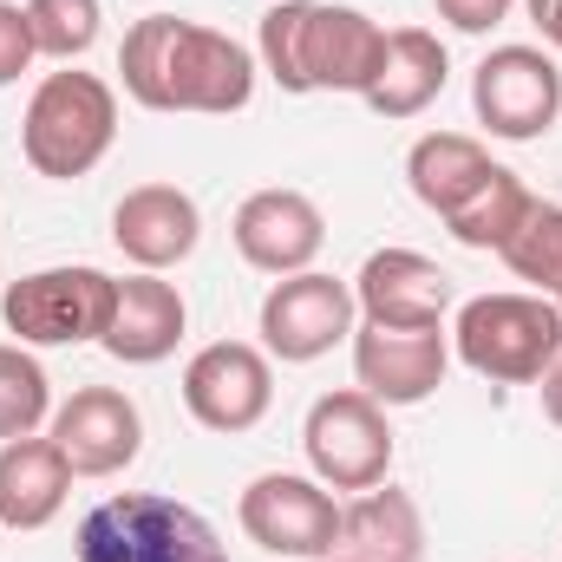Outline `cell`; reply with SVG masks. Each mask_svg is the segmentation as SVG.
<instances>
[{
	"mask_svg": "<svg viewBox=\"0 0 562 562\" xmlns=\"http://www.w3.org/2000/svg\"><path fill=\"white\" fill-rule=\"evenodd\" d=\"M451 373V334L445 327H353V380L380 406H425Z\"/></svg>",
	"mask_w": 562,
	"mask_h": 562,
	"instance_id": "12",
	"label": "cell"
},
{
	"mask_svg": "<svg viewBox=\"0 0 562 562\" xmlns=\"http://www.w3.org/2000/svg\"><path fill=\"white\" fill-rule=\"evenodd\" d=\"M451 294H458L451 276L419 249H373L353 276L360 321H373V327H445Z\"/></svg>",
	"mask_w": 562,
	"mask_h": 562,
	"instance_id": "16",
	"label": "cell"
},
{
	"mask_svg": "<svg viewBox=\"0 0 562 562\" xmlns=\"http://www.w3.org/2000/svg\"><path fill=\"white\" fill-rule=\"evenodd\" d=\"M119 72L144 112L229 119L256 99V53L216 26L177 20V13H144L119 46Z\"/></svg>",
	"mask_w": 562,
	"mask_h": 562,
	"instance_id": "1",
	"label": "cell"
},
{
	"mask_svg": "<svg viewBox=\"0 0 562 562\" xmlns=\"http://www.w3.org/2000/svg\"><path fill=\"white\" fill-rule=\"evenodd\" d=\"M557 307H562V301H557Z\"/></svg>",
	"mask_w": 562,
	"mask_h": 562,
	"instance_id": "31",
	"label": "cell"
},
{
	"mask_svg": "<svg viewBox=\"0 0 562 562\" xmlns=\"http://www.w3.org/2000/svg\"><path fill=\"white\" fill-rule=\"evenodd\" d=\"M183 327H190V307H183L177 281L144 276L138 269V276L119 281V307H112V327H105L99 347H105L112 360H125V367H157V360L177 353Z\"/></svg>",
	"mask_w": 562,
	"mask_h": 562,
	"instance_id": "17",
	"label": "cell"
},
{
	"mask_svg": "<svg viewBox=\"0 0 562 562\" xmlns=\"http://www.w3.org/2000/svg\"><path fill=\"white\" fill-rule=\"evenodd\" d=\"M491 170H497L491 150L477 138H464V132H425V138L406 150V183H413V196H419L438 223H445Z\"/></svg>",
	"mask_w": 562,
	"mask_h": 562,
	"instance_id": "21",
	"label": "cell"
},
{
	"mask_svg": "<svg viewBox=\"0 0 562 562\" xmlns=\"http://www.w3.org/2000/svg\"><path fill=\"white\" fill-rule=\"evenodd\" d=\"M119 307V281L105 269L66 262V269H33V276L7 281L0 294V321L7 334H20V347H86L105 340Z\"/></svg>",
	"mask_w": 562,
	"mask_h": 562,
	"instance_id": "6",
	"label": "cell"
},
{
	"mask_svg": "<svg viewBox=\"0 0 562 562\" xmlns=\"http://www.w3.org/2000/svg\"><path fill=\"white\" fill-rule=\"evenodd\" d=\"M471 112L491 138L530 144L562 119V72L543 46H497L471 72Z\"/></svg>",
	"mask_w": 562,
	"mask_h": 562,
	"instance_id": "10",
	"label": "cell"
},
{
	"mask_svg": "<svg viewBox=\"0 0 562 562\" xmlns=\"http://www.w3.org/2000/svg\"><path fill=\"white\" fill-rule=\"evenodd\" d=\"M517 0H438V20H451L458 33H491L497 20H510Z\"/></svg>",
	"mask_w": 562,
	"mask_h": 562,
	"instance_id": "27",
	"label": "cell"
},
{
	"mask_svg": "<svg viewBox=\"0 0 562 562\" xmlns=\"http://www.w3.org/2000/svg\"><path fill=\"white\" fill-rule=\"evenodd\" d=\"M301 451H307V471L327 491H373V484H386V471H393L386 406L367 400L360 386L321 393L307 406V419H301Z\"/></svg>",
	"mask_w": 562,
	"mask_h": 562,
	"instance_id": "7",
	"label": "cell"
},
{
	"mask_svg": "<svg viewBox=\"0 0 562 562\" xmlns=\"http://www.w3.org/2000/svg\"><path fill=\"white\" fill-rule=\"evenodd\" d=\"M33 59H40V46H33V20H26V7L0 0V86H13Z\"/></svg>",
	"mask_w": 562,
	"mask_h": 562,
	"instance_id": "26",
	"label": "cell"
},
{
	"mask_svg": "<svg viewBox=\"0 0 562 562\" xmlns=\"http://www.w3.org/2000/svg\"><path fill=\"white\" fill-rule=\"evenodd\" d=\"M236 524L256 550L269 557H294V562H321L334 557V537H340V497L321 484V477H301V471H262L243 504H236Z\"/></svg>",
	"mask_w": 562,
	"mask_h": 562,
	"instance_id": "8",
	"label": "cell"
},
{
	"mask_svg": "<svg viewBox=\"0 0 562 562\" xmlns=\"http://www.w3.org/2000/svg\"><path fill=\"white\" fill-rule=\"evenodd\" d=\"M112 243H119V256H125L132 269L164 276V269H177V262L196 256V243H203V210H196V196L177 190V183H138V190H125L119 210H112Z\"/></svg>",
	"mask_w": 562,
	"mask_h": 562,
	"instance_id": "14",
	"label": "cell"
},
{
	"mask_svg": "<svg viewBox=\"0 0 562 562\" xmlns=\"http://www.w3.org/2000/svg\"><path fill=\"white\" fill-rule=\"evenodd\" d=\"M119 138V92L99 79V72H46L26 99V119H20V150L40 177L53 183H72L86 170L105 164V150Z\"/></svg>",
	"mask_w": 562,
	"mask_h": 562,
	"instance_id": "4",
	"label": "cell"
},
{
	"mask_svg": "<svg viewBox=\"0 0 562 562\" xmlns=\"http://www.w3.org/2000/svg\"><path fill=\"white\" fill-rule=\"evenodd\" d=\"M524 7H530V26L543 33V46L562 53V0H524Z\"/></svg>",
	"mask_w": 562,
	"mask_h": 562,
	"instance_id": "28",
	"label": "cell"
},
{
	"mask_svg": "<svg viewBox=\"0 0 562 562\" xmlns=\"http://www.w3.org/2000/svg\"><path fill=\"white\" fill-rule=\"evenodd\" d=\"M229 236H236V256L249 262V269H262V276H301V269H314V256H321V243H327V216H321V203L314 196H301V190H256V196H243V210H236V223H229Z\"/></svg>",
	"mask_w": 562,
	"mask_h": 562,
	"instance_id": "13",
	"label": "cell"
},
{
	"mask_svg": "<svg viewBox=\"0 0 562 562\" xmlns=\"http://www.w3.org/2000/svg\"><path fill=\"white\" fill-rule=\"evenodd\" d=\"M353 327H360V301H353V281L340 276L301 269L262 294V353L281 367H307L334 353L340 340H353Z\"/></svg>",
	"mask_w": 562,
	"mask_h": 562,
	"instance_id": "9",
	"label": "cell"
},
{
	"mask_svg": "<svg viewBox=\"0 0 562 562\" xmlns=\"http://www.w3.org/2000/svg\"><path fill=\"white\" fill-rule=\"evenodd\" d=\"M425 550V517L419 504L393 484H373V491H353L340 504V537H334V557L353 562H419Z\"/></svg>",
	"mask_w": 562,
	"mask_h": 562,
	"instance_id": "19",
	"label": "cell"
},
{
	"mask_svg": "<svg viewBox=\"0 0 562 562\" xmlns=\"http://www.w3.org/2000/svg\"><path fill=\"white\" fill-rule=\"evenodd\" d=\"M497 256H504V269L524 281L530 294L562 301V203H537V210L524 216V229H517Z\"/></svg>",
	"mask_w": 562,
	"mask_h": 562,
	"instance_id": "23",
	"label": "cell"
},
{
	"mask_svg": "<svg viewBox=\"0 0 562 562\" xmlns=\"http://www.w3.org/2000/svg\"><path fill=\"white\" fill-rule=\"evenodd\" d=\"M262 72L281 92L307 99V92H353L367 99V86L386 66V26L360 7H334V0H281L262 13L256 33Z\"/></svg>",
	"mask_w": 562,
	"mask_h": 562,
	"instance_id": "2",
	"label": "cell"
},
{
	"mask_svg": "<svg viewBox=\"0 0 562 562\" xmlns=\"http://www.w3.org/2000/svg\"><path fill=\"white\" fill-rule=\"evenodd\" d=\"M46 419H53V380H46V367L20 340H0V445L7 438H33Z\"/></svg>",
	"mask_w": 562,
	"mask_h": 562,
	"instance_id": "24",
	"label": "cell"
},
{
	"mask_svg": "<svg viewBox=\"0 0 562 562\" xmlns=\"http://www.w3.org/2000/svg\"><path fill=\"white\" fill-rule=\"evenodd\" d=\"M445 79H451L445 40L425 33V26H393L386 33V66L367 86V112H380V119H419L425 105L445 92Z\"/></svg>",
	"mask_w": 562,
	"mask_h": 562,
	"instance_id": "20",
	"label": "cell"
},
{
	"mask_svg": "<svg viewBox=\"0 0 562 562\" xmlns=\"http://www.w3.org/2000/svg\"><path fill=\"white\" fill-rule=\"evenodd\" d=\"M537 393H543V419H550V425L562 431V353H557V367H550V373L537 380Z\"/></svg>",
	"mask_w": 562,
	"mask_h": 562,
	"instance_id": "29",
	"label": "cell"
},
{
	"mask_svg": "<svg viewBox=\"0 0 562 562\" xmlns=\"http://www.w3.org/2000/svg\"><path fill=\"white\" fill-rule=\"evenodd\" d=\"M321 562H353V557H321Z\"/></svg>",
	"mask_w": 562,
	"mask_h": 562,
	"instance_id": "30",
	"label": "cell"
},
{
	"mask_svg": "<svg viewBox=\"0 0 562 562\" xmlns=\"http://www.w3.org/2000/svg\"><path fill=\"white\" fill-rule=\"evenodd\" d=\"M53 445L66 451L72 477H119L144 451V413L119 386H79L53 413Z\"/></svg>",
	"mask_w": 562,
	"mask_h": 562,
	"instance_id": "15",
	"label": "cell"
},
{
	"mask_svg": "<svg viewBox=\"0 0 562 562\" xmlns=\"http://www.w3.org/2000/svg\"><path fill=\"white\" fill-rule=\"evenodd\" d=\"M276 406V367L262 347L249 340H210L190 353L183 367V413L203 425V431H256Z\"/></svg>",
	"mask_w": 562,
	"mask_h": 562,
	"instance_id": "11",
	"label": "cell"
},
{
	"mask_svg": "<svg viewBox=\"0 0 562 562\" xmlns=\"http://www.w3.org/2000/svg\"><path fill=\"white\" fill-rule=\"evenodd\" d=\"M72 464L53 438H7L0 445V530H46L66 510Z\"/></svg>",
	"mask_w": 562,
	"mask_h": 562,
	"instance_id": "18",
	"label": "cell"
},
{
	"mask_svg": "<svg viewBox=\"0 0 562 562\" xmlns=\"http://www.w3.org/2000/svg\"><path fill=\"white\" fill-rule=\"evenodd\" d=\"M26 20H33V46H40V59L79 66V59L99 46V20H105V7H99V0H26Z\"/></svg>",
	"mask_w": 562,
	"mask_h": 562,
	"instance_id": "25",
	"label": "cell"
},
{
	"mask_svg": "<svg viewBox=\"0 0 562 562\" xmlns=\"http://www.w3.org/2000/svg\"><path fill=\"white\" fill-rule=\"evenodd\" d=\"M451 353L491 386H537L562 353V307L530 288L471 294L451 321Z\"/></svg>",
	"mask_w": 562,
	"mask_h": 562,
	"instance_id": "3",
	"label": "cell"
},
{
	"mask_svg": "<svg viewBox=\"0 0 562 562\" xmlns=\"http://www.w3.org/2000/svg\"><path fill=\"white\" fill-rule=\"evenodd\" d=\"M72 550L79 562H229L216 524L164 491H125L92 504Z\"/></svg>",
	"mask_w": 562,
	"mask_h": 562,
	"instance_id": "5",
	"label": "cell"
},
{
	"mask_svg": "<svg viewBox=\"0 0 562 562\" xmlns=\"http://www.w3.org/2000/svg\"><path fill=\"white\" fill-rule=\"evenodd\" d=\"M530 210H537L530 183H524L517 170H504V164H497V170H491V177H484V183H477L451 216H445V229H451L464 249H491V256H497V249L524 229V216H530Z\"/></svg>",
	"mask_w": 562,
	"mask_h": 562,
	"instance_id": "22",
	"label": "cell"
}]
</instances>
